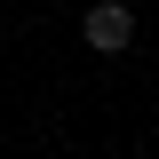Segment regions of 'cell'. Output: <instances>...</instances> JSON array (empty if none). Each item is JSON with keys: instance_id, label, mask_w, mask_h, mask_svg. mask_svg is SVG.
<instances>
[{"instance_id": "cell-1", "label": "cell", "mask_w": 159, "mask_h": 159, "mask_svg": "<svg viewBox=\"0 0 159 159\" xmlns=\"http://www.w3.org/2000/svg\"><path fill=\"white\" fill-rule=\"evenodd\" d=\"M80 40H88L96 56H127V48H135V8H127V0H96V8L80 16Z\"/></svg>"}]
</instances>
